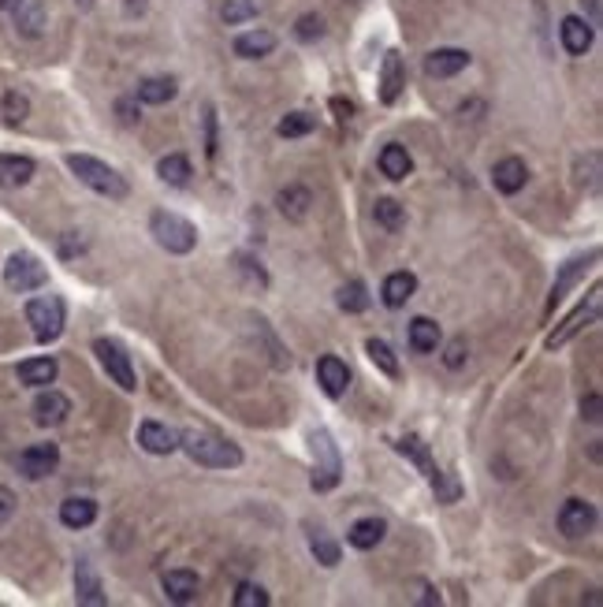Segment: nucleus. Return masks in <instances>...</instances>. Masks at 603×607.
<instances>
[{
	"label": "nucleus",
	"mask_w": 603,
	"mask_h": 607,
	"mask_svg": "<svg viewBox=\"0 0 603 607\" xmlns=\"http://www.w3.org/2000/svg\"><path fill=\"white\" fill-rule=\"evenodd\" d=\"M67 168H71V175L79 180L83 187H90L93 194H100V198H112V201H123L131 194V187H127V180L116 172V168H109L105 161H97V157H86V154H67Z\"/></svg>",
	"instance_id": "1"
},
{
	"label": "nucleus",
	"mask_w": 603,
	"mask_h": 607,
	"mask_svg": "<svg viewBox=\"0 0 603 607\" xmlns=\"http://www.w3.org/2000/svg\"><path fill=\"white\" fill-rule=\"evenodd\" d=\"M179 447L190 454V462L209 466V470H235V466H242V451L232 440L213 436V433H183Z\"/></svg>",
	"instance_id": "2"
},
{
	"label": "nucleus",
	"mask_w": 603,
	"mask_h": 607,
	"mask_svg": "<svg viewBox=\"0 0 603 607\" xmlns=\"http://www.w3.org/2000/svg\"><path fill=\"white\" fill-rule=\"evenodd\" d=\"M149 235L157 239L161 250L168 254H190L197 246V227L190 220H183L179 213H168V209H157L149 216Z\"/></svg>",
	"instance_id": "3"
},
{
	"label": "nucleus",
	"mask_w": 603,
	"mask_h": 607,
	"mask_svg": "<svg viewBox=\"0 0 603 607\" xmlns=\"http://www.w3.org/2000/svg\"><path fill=\"white\" fill-rule=\"evenodd\" d=\"M27 324L38 343H53L60 339L64 324H67V310H64V298L57 295H38L27 302Z\"/></svg>",
	"instance_id": "4"
},
{
	"label": "nucleus",
	"mask_w": 603,
	"mask_h": 607,
	"mask_svg": "<svg viewBox=\"0 0 603 607\" xmlns=\"http://www.w3.org/2000/svg\"><path fill=\"white\" fill-rule=\"evenodd\" d=\"M93 354H97L100 369L109 373V381H112V384H119L123 391H135V388H138V376H135V365H131V354L123 350L119 343H112V339H97V343H93Z\"/></svg>",
	"instance_id": "5"
},
{
	"label": "nucleus",
	"mask_w": 603,
	"mask_h": 607,
	"mask_svg": "<svg viewBox=\"0 0 603 607\" xmlns=\"http://www.w3.org/2000/svg\"><path fill=\"white\" fill-rule=\"evenodd\" d=\"M4 284H8L12 291H19V295H27V291H38V287L48 284V272H45V265H41L38 258H31V254H12L8 265H4Z\"/></svg>",
	"instance_id": "6"
},
{
	"label": "nucleus",
	"mask_w": 603,
	"mask_h": 607,
	"mask_svg": "<svg viewBox=\"0 0 603 607\" xmlns=\"http://www.w3.org/2000/svg\"><path fill=\"white\" fill-rule=\"evenodd\" d=\"M596 507L589 499H566L563 511H559V533L570 537V541H581L596 529Z\"/></svg>",
	"instance_id": "7"
},
{
	"label": "nucleus",
	"mask_w": 603,
	"mask_h": 607,
	"mask_svg": "<svg viewBox=\"0 0 603 607\" xmlns=\"http://www.w3.org/2000/svg\"><path fill=\"white\" fill-rule=\"evenodd\" d=\"M60 466V447L57 444H31L19 454V473L27 480H41L48 473H57Z\"/></svg>",
	"instance_id": "8"
},
{
	"label": "nucleus",
	"mask_w": 603,
	"mask_h": 607,
	"mask_svg": "<svg viewBox=\"0 0 603 607\" xmlns=\"http://www.w3.org/2000/svg\"><path fill=\"white\" fill-rule=\"evenodd\" d=\"M31 414H34V421L41 428H57L71 414V399L64 391H57V388H41L38 399H34V407H31Z\"/></svg>",
	"instance_id": "9"
},
{
	"label": "nucleus",
	"mask_w": 603,
	"mask_h": 607,
	"mask_svg": "<svg viewBox=\"0 0 603 607\" xmlns=\"http://www.w3.org/2000/svg\"><path fill=\"white\" fill-rule=\"evenodd\" d=\"M592 38H596L592 22L581 19V15H566L559 22V41H563V48H566L570 57H585L589 48H592Z\"/></svg>",
	"instance_id": "10"
},
{
	"label": "nucleus",
	"mask_w": 603,
	"mask_h": 607,
	"mask_svg": "<svg viewBox=\"0 0 603 607\" xmlns=\"http://www.w3.org/2000/svg\"><path fill=\"white\" fill-rule=\"evenodd\" d=\"M469 53L466 48H433L429 57H424V71L433 75V79H455L469 67Z\"/></svg>",
	"instance_id": "11"
},
{
	"label": "nucleus",
	"mask_w": 603,
	"mask_h": 607,
	"mask_svg": "<svg viewBox=\"0 0 603 607\" xmlns=\"http://www.w3.org/2000/svg\"><path fill=\"white\" fill-rule=\"evenodd\" d=\"M317 384H320L324 395H332V399L346 395V388H350V369H346V362L336 358V354H324V358L317 362Z\"/></svg>",
	"instance_id": "12"
},
{
	"label": "nucleus",
	"mask_w": 603,
	"mask_h": 607,
	"mask_svg": "<svg viewBox=\"0 0 603 607\" xmlns=\"http://www.w3.org/2000/svg\"><path fill=\"white\" fill-rule=\"evenodd\" d=\"M138 444L149 454H171V451H179V433L168 428L164 421H142L138 425Z\"/></svg>",
	"instance_id": "13"
},
{
	"label": "nucleus",
	"mask_w": 603,
	"mask_h": 607,
	"mask_svg": "<svg viewBox=\"0 0 603 607\" xmlns=\"http://www.w3.org/2000/svg\"><path fill=\"white\" fill-rule=\"evenodd\" d=\"M313 447L324 454V466L313 473V488L317 492H328L339 485V454H336V444L328 433H313Z\"/></svg>",
	"instance_id": "14"
},
{
	"label": "nucleus",
	"mask_w": 603,
	"mask_h": 607,
	"mask_svg": "<svg viewBox=\"0 0 603 607\" xmlns=\"http://www.w3.org/2000/svg\"><path fill=\"white\" fill-rule=\"evenodd\" d=\"M74 596H79V603H86V607H105L109 603L105 585H100V577H97L90 559H79V567H74Z\"/></svg>",
	"instance_id": "15"
},
{
	"label": "nucleus",
	"mask_w": 603,
	"mask_h": 607,
	"mask_svg": "<svg viewBox=\"0 0 603 607\" xmlns=\"http://www.w3.org/2000/svg\"><path fill=\"white\" fill-rule=\"evenodd\" d=\"M525 183H529V168H525V161L521 157H502L495 168H492V187L499 190V194H518Z\"/></svg>",
	"instance_id": "16"
},
{
	"label": "nucleus",
	"mask_w": 603,
	"mask_h": 607,
	"mask_svg": "<svg viewBox=\"0 0 603 607\" xmlns=\"http://www.w3.org/2000/svg\"><path fill=\"white\" fill-rule=\"evenodd\" d=\"M596 317H599V291H592V295H589V306H581V310H573V313L566 317V324L559 328V332H555V336H551V339H547V347H551V350H555V347L570 343V339H573L577 332H581V328H585V324H592Z\"/></svg>",
	"instance_id": "17"
},
{
	"label": "nucleus",
	"mask_w": 603,
	"mask_h": 607,
	"mask_svg": "<svg viewBox=\"0 0 603 607\" xmlns=\"http://www.w3.org/2000/svg\"><path fill=\"white\" fill-rule=\"evenodd\" d=\"M275 206H280V213L287 220L302 224V220L310 216V209H313V190L302 187V183H291V187H284L280 194H275Z\"/></svg>",
	"instance_id": "18"
},
{
	"label": "nucleus",
	"mask_w": 603,
	"mask_h": 607,
	"mask_svg": "<svg viewBox=\"0 0 603 607\" xmlns=\"http://www.w3.org/2000/svg\"><path fill=\"white\" fill-rule=\"evenodd\" d=\"M417 295V276L414 272H391L388 280H384V287H380V298H384V306L388 310H402L406 302Z\"/></svg>",
	"instance_id": "19"
},
{
	"label": "nucleus",
	"mask_w": 603,
	"mask_h": 607,
	"mask_svg": "<svg viewBox=\"0 0 603 607\" xmlns=\"http://www.w3.org/2000/svg\"><path fill=\"white\" fill-rule=\"evenodd\" d=\"M197 574L194 570H168L164 577H161V589H164V596L171 600V603H190V600H197Z\"/></svg>",
	"instance_id": "20"
},
{
	"label": "nucleus",
	"mask_w": 603,
	"mask_h": 607,
	"mask_svg": "<svg viewBox=\"0 0 603 607\" xmlns=\"http://www.w3.org/2000/svg\"><path fill=\"white\" fill-rule=\"evenodd\" d=\"M232 48H235L239 60H261V57H268L272 48H275V34L265 31V27L246 31V34H239V38L232 41Z\"/></svg>",
	"instance_id": "21"
},
{
	"label": "nucleus",
	"mask_w": 603,
	"mask_h": 607,
	"mask_svg": "<svg viewBox=\"0 0 603 607\" xmlns=\"http://www.w3.org/2000/svg\"><path fill=\"white\" fill-rule=\"evenodd\" d=\"M57 376H60L57 358H27V362H19V384H27V388H48V384H57Z\"/></svg>",
	"instance_id": "22"
},
{
	"label": "nucleus",
	"mask_w": 603,
	"mask_h": 607,
	"mask_svg": "<svg viewBox=\"0 0 603 607\" xmlns=\"http://www.w3.org/2000/svg\"><path fill=\"white\" fill-rule=\"evenodd\" d=\"M384 537H388V522L384 518H358L354 525H350L346 544L358 548V551H372Z\"/></svg>",
	"instance_id": "23"
},
{
	"label": "nucleus",
	"mask_w": 603,
	"mask_h": 607,
	"mask_svg": "<svg viewBox=\"0 0 603 607\" xmlns=\"http://www.w3.org/2000/svg\"><path fill=\"white\" fill-rule=\"evenodd\" d=\"M376 164H380V172L388 175V180H395V183H402L414 172V157L406 154V145H398V142L384 145L380 157H376Z\"/></svg>",
	"instance_id": "24"
},
{
	"label": "nucleus",
	"mask_w": 603,
	"mask_h": 607,
	"mask_svg": "<svg viewBox=\"0 0 603 607\" xmlns=\"http://www.w3.org/2000/svg\"><path fill=\"white\" fill-rule=\"evenodd\" d=\"M60 522L67 529H90L97 522V503L86 499V496H71L60 503Z\"/></svg>",
	"instance_id": "25"
},
{
	"label": "nucleus",
	"mask_w": 603,
	"mask_h": 607,
	"mask_svg": "<svg viewBox=\"0 0 603 607\" xmlns=\"http://www.w3.org/2000/svg\"><path fill=\"white\" fill-rule=\"evenodd\" d=\"M179 93V86H175V79H168V75H149V79L138 83L135 90V101H142V105H168V101Z\"/></svg>",
	"instance_id": "26"
},
{
	"label": "nucleus",
	"mask_w": 603,
	"mask_h": 607,
	"mask_svg": "<svg viewBox=\"0 0 603 607\" xmlns=\"http://www.w3.org/2000/svg\"><path fill=\"white\" fill-rule=\"evenodd\" d=\"M38 164L31 157H19V154H4L0 157V187H27L34 180Z\"/></svg>",
	"instance_id": "27"
},
{
	"label": "nucleus",
	"mask_w": 603,
	"mask_h": 607,
	"mask_svg": "<svg viewBox=\"0 0 603 607\" xmlns=\"http://www.w3.org/2000/svg\"><path fill=\"white\" fill-rule=\"evenodd\" d=\"M402 86H406V71H402V57L388 53L384 57V71H380V101L384 105H395Z\"/></svg>",
	"instance_id": "28"
},
{
	"label": "nucleus",
	"mask_w": 603,
	"mask_h": 607,
	"mask_svg": "<svg viewBox=\"0 0 603 607\" xmlns=\"http://www.w3.org/2000/svg\"><path fill=\"white\" fill-rule=\"evenodd\" d=\"M406 336H410V347H414L417 354H433V350L440 347V339H443V336H440V324H436L433 317H414Z\"/></svg>",
	"instance_id": "29"
},
{
	"label": "nucleus",
	"mask_w": 603,
	"mask_h": 607,
	"mask_svg": "<svg viewBox=\"0 0 603 607\" xmlns=\"http://www.w3.org/2000/svg\"><path fill=\"white\" fill-rule=\"evenodd\" d=\"M12 15H15V31L22 38H41V31H45V8L38 4V0H22Z\"/></svg>",
	"instance_id": "30"
},
{
	"label": "nucleus",
	"mask_w": 603,
	"mask_h": 607,
	"mask_svg": "<svg viewBox=\"0 0 603 607\" xmlns=\"http://www.w3.org/2000/svg\"><path fill=\"white\" fill-rule=\"evenodd\" d=\"M157 175H161L168 187H187L190 175H194V168H190V161H187L183 154H168V157L157 161Z\"/></svg>",
	"instance_id": "31"
},
{
	"label": "nucleus",
	"mask_w": 603,
	"mask_h": 607,
	"mask_svg": "<svg viewBox=\"0 0 603 607\" xmlns=\"http://www.w3.org/2000/svg\"><path fill=\"white\" fill-rule=\"evenodd\" d=\"M398 447V454H406V459L424 473V477H429V480H436L440 477V470H436V462H433V454H429V447H424L417 436H406V440H398L395 444Z\"/></svg>",
	"instance_id": "32"
},
{
	"label": "nucleus",
	"mask_w": 603,
	"mask_h": 607,
	"mask_svg": "<svg viewBox=\"0 0 603 607\" xmlns=\"http://www.w3.org/2000/svg\"><path fill=\"white\" fill-rule=\"evenodd\" d=\"M372 216H376V224H380L384 232H402V227H406V209H402L395 198H380V201H376Z\"/></svg>",
	"instance_id": "33"
},
{
	"label": "nucleus",
	"mask_w": 603,
	"mask_h": 607,
	"mask_svg": "<svg viewBox=\"0 0 603 607\" xmlns=\"http://www.w3.org/2000/svg\"><path fill=\"white\" fill-rule=\"evenodd\" d=\"M339 310L346 313H365L369 310V287L362 280H350L343 291H339Z\"/></svg>",
	"instance_id": "34"
},
{
	"label": "nucleus",
	"mask_w": 603,
	"mask_h": 607,
	"mask_svg": "<svg viewBox=\"0 0 603 607\" xmlns=\"http://www.w3.org/2000/svg\"><path fill=\"white\" fill-rule=\"evenodd\" d=\"M365 350H369L372 365L380 369L384 376H398V358H395V350H391L384 339H369V343H365Z\"/></svg>",
	"instance_id": "35"
},
{
	"label": "nucleus",
	"mask_w": 603,
	"mask_h": 607,
	"mask_svg": "<svg viewBox=\"0 0 603 607\" xmlns=\"http://www.w3.org/2000/svg\"><path fill=\"white\" fill-rule=\"evenodd\" d=\"M313 128H317V119L310 112H291L280 119L275 131H280V138H306V135H313Z\"/></svg>",
	"instance_id": "36"
},
{
	"label": "nucleus",
	"mask_w": 603,
	"mask_h": 607,
	"mask_svg": "<svg viewBox=\"0 0 603 607\" xmlns=\"http://www.w3.org/2000/svg\"><path fill=\"white\" fill-rule=\"evenodd\" d=\"M0 112H4V119H8V123H22V119L31 116V101H27V93L8 90V93H4V101H0Z\"/></svg>",
	"instance_id": "37"
},
{
	"label": "nucleus",
	"mask_w": 603,
	"mask_h": 607,
	"mask_svg": "<svg viewBox=\"0 0 603 607\" xmlns=\"http://www.w3.org/2000/svg\"><path fill=\"white\" fill-rule=\"evenodd\" d=\"M220 15H223V22H228V27H239V22H246V19L258 15V4H254V0H228Z\"/></svg>",
	"instance_id": "38"
},
{
	"label": "nucleus",
	"mask_w": 603,
	"mask_h": 607,
	"mask_svg": "<svg viewBox=\"0 0 603 607\" xmlns=\"http://www.w3.org/2000/svg\"><path fill=\"white\" fill-rule=\"evenodd\" d=\"M235 607H268V593L254 581H242L235 589Z\"/></svg>",
	"instance_id": "39"
},
{
	"label": "nucleus",
	"mask_w": 603,
	"mask_h": 607,
	"mask_svg": "<svg viewBox=\"0 0 603 607\" xmlns=\"http://www.w3.org/2000/svg\"><path fill=\"white\" fill-rule=\"evenodd\" d=\"M310 551H313V559H317L320 567H336V563H339V544L328 541V537H313V541H310Z\"/></svg>",
	"instance_id": "40"
},
{
	"label": "nucleus",
	"mask_w": 603,
	"mask_h": 607,
	"mask_svg": "<svg viewBox=\"0 0 603 607\" xmlns=\"http://www.w3.org/2000/svg\"><path fill=\"white\" fill-rule=\"evenodd\" d=\"M294 38L298 41H317V38H324V19L320 15H302L298 22H294Z\"/></svg>",
	"instance_id": "41"
},
{
	"label": "nucleus",
	"mask_w": 603,
	"mask_h": 607,
	"mask_svg": "<svg viewBox=\"0 0 603 607\" xmlns=\"http://www.w3.org/2000/svg\"><path fill=\"white\" fill-rule=\"evenodd\" d=\"M466 358H469L466 339H450V343H447V350H443V365H447V369H462V365H466Z\"/></svg>",
	"instance_id": "42"
},
{
	"label": "nucleus",
	"mask_w": 603,
	"mask_h": 607,
	"mask_svg": "<svg viewBox=\"0 0 603 607\" xmlns=\"http://www.w3.org/2000/svg\"><path fill=\"white\" fill-rule=\"evenodd\" d=\"M581 418H585L589 425H599V395H596V391H589V395L581 399Z\"/></svg>",
	"instance_id": "43"
},
{
	"label": "nucleus",
	"mask_w": 603,
	"mask_h": 607,
	"mask_svg": "<svg viewBox=\"0 0 603 607\" xmlns=\"http://www.w3.org/2000/svg\"><path fill=\"white\" fill-rule=\"evenodd\" d=\"M15 515V492L0 488V525H8V518Z\"/></svg>",
	"instance_id": "44"
},
{
	"label": "nucleus",
	"mask_w": 603,
	"mask_h": 607,
	"mask_svg": "<svg viewBox=\"0 0 603 607\" xmlns=\"http://www.w3.org/2000/svg\"><path fill=\"white\" fill-rule=\"evenodd\" d=\"M205 154L216 157V112H205Z\"/></svg>",
	"instance_id": "45"
},
{
	"label": "nucleus",
	"mask_w": 603,
	"mask_h": 607,
	"mask_svg": "<svg viewBox=\"0 0 603 607\" xmlns=\"http://www.w3.org/2000/svg\"><path fill=\"white\" fill-rule=\"evenodd\" d=\"M581 8H589V22L596 27L599 22V0H581Z\"/></svg>",
	"instance_id": "46"
},
{
	"label": "nucleus",
	"mask_w": 603,
	"mask_h": 607,
	"mask_svg": "<svg viewBox=\"0 0 603 607\" xmlns=\"http://www.w3.org/2000/svg\"><path fill=\"white\" fill-rule=\"evenodd\" d=\"M119 116H123V123H135L138 116L131 112V101H119Z\"/></svg>",
	"instance_id": "47"
},
{
	"label": "nucleus",
	"mask_w": 603,
	"mask_h": 607,
	"mask_svg": "<svg viewBox=\"0 0 603 607\" xmlns=\"http://www.w3.org/2000/svg\"><path fill=\"white\" fill-rule=\"evenodd\" d=\"M332 109L339 112V119H350V112H354V109H350V105H343V101H339V97L332 101Z\"/></svg>",
	"instance_id": "48"
},
{
	"label": "nucleus",
	"mask_w": 603,
	"mask_h": 607,
	"mask_svg": "<svg viewBox=\"0 0 603 607\" xmlns=\"http://www.w3.org/2000/svg\"><path fill=\"white\" fill-rule=\"evenodd\" d=\"M145 12V0H127V15H142Z\"/></svg>",
	"instance_id": "49"
},
{
	"label": "nucleus",
	"mask_w": 603,
	"mask_h": 607,
	"mask_svg": "<svg viewBox=\"0 0 603 607\" xmlns=\"http://www.w3.org/2000/svg\"><path fill=\"white\" fill-rule=\"evenodd\" d=\"M19 4H22V0H0V12H8V15H12Z\"/></svg>",
	"instance_id": "50"
},
{
	"label": "nucleus",
	"mask_w": 603,
	"mask_h": 607,
	"mask_svg": "<svg viewBox=\"0 0 603 607\" xmlns=\"http://www.w3.org/2000/svg\"><path fill=\"white\" fill-rule=\"evenodd\" d=\"M79 4H83V8H90V4H93V0H79Z\"/></svg>",
	"instance_id": "51"
}]
</instances>
